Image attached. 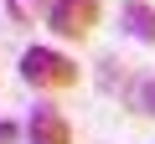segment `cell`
Here are the masks:
<instances>
[{
    "label": "cell",
    "mask_w": 155,
    "mask_h": 144,
    "mask_svg": "<svg viewBox=\"0 0 155 144\" xmlns=\"http://www.w3.org/2000/svg\"><path fill=\"white\" fill-rule=\"evenodd\" d=\"M78 62L52 52V46H26L21 52V83L26 88H41V93H62V88H78Z\"/></svg>",
    "instance_id": "obj_1"
},
{
    "label": "cell",
    "mask_w": 155,
    "mask_h": 144,
    "mask_svg": "<svg viewBox=\"0 0 155 144\" xmlns=\"http://www.w3.org/2000/svg\"><path fill=\"white\" fill-rule=\"evenodd\" d=\"M98 16H104L98 0H52V5H47V26H52L62 41H83V36H93Z\"/></svg>",
    "instance_id": "obj_2"
},
{
    "label": "cell",
    "mask_w": 155,
    "mask_h": 144,
    "mask_svg": "<svg viewBox=\"0 0 155 144\" xmlns=\"http://www.w3.org/2000/svg\"><path fill=\"white\" fill-rule=\"evenodd\" d=\"M26 144H72V124L62 118V108H52V103H36L31 113H26Z\"/></svg>",
    "instance_id": "obj_3"
},
{
    "label": "cell",
    "mask_w": 155,
    "mask_h": 144,
    "mask_svg": "<svg viewBox=\"0 0 155 144\" xmlns=\"http://www.w3.org/2000/svg\"><path fill=\"white\" fill-rule=\"evenodd\" d=\"M119 26H124V36H134V41L155 46V5H145V0H124Z\"/></svg>",
    "instance_id": "obj_4"
},
{
    "label": "cell",
    "mask_w": 155,
    "mask_h": 144,
    "mask_svg": "<svg viewBox=\"0 0 155 144\" xmlns=\"http://www.w3.org/2000/svg\"><path fill=\"white\" fill-rule=\"evenodd\" d=\"M41 5H47V0H5V16L16 26H36L41 21Z\"/></svg>",
    "instance_id": "obj_5"
},
{
    "label": "cell",
    "mask_w": 155,
    "mask_h": 144,
    "mask_svg": "<svg viewBox=\"0 0 155 144\" xmlns=\"http://www.w3.org/2000/svg\"><path fill=\"white\" fill-rule=\"evenodd\" d=\"M140 108L155 118V77H150V83H140Z\"/></svg>",
    "instance_id": "obj_6"
},
{
    "label": "cell",
    "mask_w": 155,
    "mask_h": 144,
    "mask_svg": "<svg viewBox=\"0 0 155 144\" xmlns=\"http://www.w3.org/2000/svg\"><path fill=\"white\" fill-rule=\"evenodd\" d=\"M21 139V124H11V118H0V144H16Z\"/></svg>",
    "instance_id": "obj_7"
}]
</instances>
